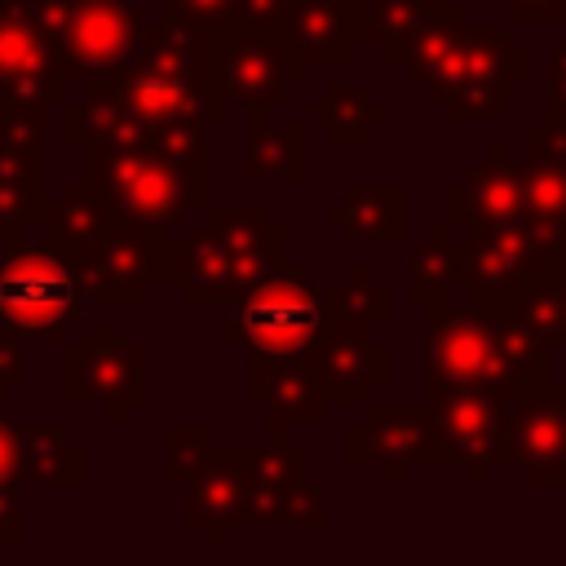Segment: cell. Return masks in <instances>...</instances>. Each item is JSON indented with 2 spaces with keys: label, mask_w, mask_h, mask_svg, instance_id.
I'll use <instances>...</instances> for the list:
<instances>
[{
  "label": "cell",
  "mask_w": 566,
  "mask_h": 566,
  "mask_svg": "<svg viewBox=\"0 0 566 566\" xmlns=\"http://www.w3.org/2000/svg\"><path fill=\"white\" fill-rule=\"evenodd\" d=\"M385 119H389V106L345 80H327L323 93L305 106V124H318L332 146H363L367 133Z\"/></svg>",
  "instance_id": "f1b7e54d"
},
{
  "label": "cell",
  "mask_w": 566,
  "mask_h": 566,
  "mask_svg": "<svg viewBox=\"0 0 566 566\" xmlns=\"http://www.w3.org/2000/svg\"><path fill=\"white\" fill-rule=\"evenodd\" d=\"M287 256V226L265 203H217L177 239V287L190 305H230Z\"/></svg>",
  "instance_id": "7a4b0ae2"
},
{
  "label": "cell",
  "mask_w": 566,
  "mask_h": 566,
  "mask_svg": "<svg viewBox=\"0 0 566 566\" xmlns=\"http://www.w3.org/2000/svg\"><path fill=\"white\" fill-rule=\"evenodd\" d=\"M62 402L97 407L111 429L128 411L146 407V345L124 323H88L75 340H62Z\"/></svg>",
  "instance_id": "9c48e42d"
},
{
  "label": "cell",
  "mask_w": 566,
  "mask_h": 566,
  "mask_svg": "<svg viewBox=\"0 0 566 566\" xmlns=\"http://www.w3.org/2000/svg\"><path fill=\"white\" fill-rule=\"evenodd\" d=\"M208 429L203 424H168L164 429V482L168 486H186L195 478V469L203 464L208 451Z\"/></svg>",
  "instance_id": "836d02e7"
},
{
  "label": "cell",
  "mask_w": 566,
  "mask_h": 566,
  "mask_svg": "<svg viewBox=\"0 0 566 566\" xmlns=\"http://www.w3.org/2000/svg\"><path fill=\"white\" fill-rule=\"evenodd\" d=\"M345 460L354 469L376 464L389 486H407L420 464H447V447L438 438L433 411L420 402L367 407L358 424L345 433Z\"/></svg>",
  "instance_id": "5bb4252c"
},
{
  "label": "cell",
  "mask_w": 566,
  "mask_h": 566,
  "mask_svg": "<svg viewBox=\"0 0 566 566\" xmlns=\"http://www.w3.org/2000/svg\"><path fill=\"white\" fill-rule=\"evenodd\" d=\"M323 305H327V314L354 318L363 327L389 323V292H385V283L371 279V270L363 261H349L345 279L332 283V287H323Z\"/></svg>",
  "instance_id": "1f68e13d"
},
{
  "label": "cell",
  "mask_w": 566,
  "mask_h": 566,
  "mask_svg": "<svg viewBox=\"0 0 566 566\" xmlns=\"http://www.w3.org/2000/svg\"><path fill=\"white\" fill-rule=\"evenodd\" d=\"M526 84V44L509 40V22H464L451 57L424 84L451 124L509 119V88Z\"/></svg>",
  "instance_id": "52a82bcc"
},
{
  "label": "cell",
  "mask_w": 566,
  "mask_h": 566,
  "mask_svg": "<svg viewBox=\"0 0 566 566\" xmlns=\"http://www.w3.org/2000/svg\"><path fill=\"white\" fill-rule=\"evenodd\" d=\"M310 451L287 438H270L248 447L239 526H323L327 500L323 486L305 478Z\"/></svg>",
  "instance_id": "7c38bea8"
},
{
  "label": "cell",
  "mask_w": 566,
  "mask_h": 566,
  "mask_svg": "<svg viewBox=\"0 0 566 566\" xmlns=\"http://www.w3.org/2000/svg\"><path fill=\"white\" fill-rule=\"evenodd\" d=\"M429 0H354V31L367 44H380L385 57L411 35Z\"/></svg>",
  "instance_id": "d6a6232c"
},
{
  "label": "cell",
  "mask_w": 566,
  "mask_h": 566,
  "mask_svg": "<svg viewBox=\"0 0 566 566\" xmlns=\"http://www.w3.org/2000/svg\"><path fill=\"white\" fill-rule=\"evenodd\" d=\"M243 469H248V447L208 442L203 464L186 482V522L199 526L208 544H226V531L239 526Z\"/></svg>",
  "instance_id": "7402d4cb"
},
{
  "label": "cell",
  "mask_w": 566,
  "mask_h": 566,
  "mask_svg": "<svg viewBox=\"0 0 566 566\" xmlns=\"http://www.w3.org/2000/svg\"><path fill=\"white\" fill-rule=\"evenodd\" d=\"M199 57L208 88L226 106H243V111L283 106L287 93L310 80L305 57L287 44L283 27L248 22L239 13L199 27Z\"/></svg>",
  "instance_id": "3957f363"
},
{
  "label": "cell",
  "mask_w": 566,
  "mask_h": 566,
  "mask_svg": "<svg viewBox=\"0 0 566 566\" xmlns=\"http://www.w3.org/2000/svg\"><path fill=\"white\" fill-rule=\"evenodd\" d=\"M557 22H566V0H562V13H557Z\"/></svg>",
  "instance_id": "7bdbcfd3"
},
{
  "label": "cell",
  "mask_w": 566,
  "mask_h": 566,
  "mask_svg": "<svg viewBox=\"0 0 566 566\" xmlns=\"http://www.w3.org/2000/svg\"><path fill=\"white\" fill-rule=\"evenodd\" d=\"M283 35L305 57V66H340L358 40L354 0H292Z\"/></svg>",
  "instance_id": "cb8c5ba5"
},
{
  "label": "cell",
  "mask_w": 566,
  "mask_h": 566,
  "mask_svg": "<svg viewBox=\"0 0 566 566\" xmlns=\"http://www.w3.org/2000/svg\"><path fill=\"white\" fill-rule=\"evenodd\" d=\"M305 128L310 124H265V111H248V133H243V181L265 186V181H287L305 186Z\"/></svg>",
  "instance_id": "d4e9b609"
},
{
  "label": "cell",
  "mask_w": 566,
  "mask_h": 566,
  "mask_svg": "<svg viewBox=\"0 0 566 566\" xmlns=\"http://www.w3.org/2000/svg\"><path fill=\"white\" fill-rule=\"evenodd\" d=\"M93 88H102L159 133H208L230 115V106L203 80L199 27L172 13L146 18L133 57Z\"/></svg>",
  "instance_id": "6da1fadb"
},
{
  "label": "cell",
  "mask_w": 566,
  "mask_h": 566,
  "mask_svg": "<svg viewBox=\"0 0 566 566\" xmlns=\"http://www.w3.org/2000/svg\"><path fill=\"white\" fill-rule=\"evenodd\" d=\"M44 119H49V115L0 106V146H4V150H18V155L44 159Z\"/></svg>",
  "instance_id": "e575fe53"
},
{
  "label": "cell",
  "mask_w": 566,
  "mask_h": 566,
  "mask_svg": "<svg viewBox=\"0 0 566 566\" xmlns=\"http://www.w3.org/2000/svg\"><path fill=\"white\" fill-rule=\"evenodd\" d=\"M40 31L57 44L71 88L111 80L137 49L146 9L137 0H31Z\"/></svg>",
  "instance_id": "ba28073f"
},
{
  "label": "cell",
  "mask_w": 566,
  "mask_h": 566,
  "mask_svg": "<svg viewBox=\"0 0 566 566\" xmlns=\"http://www.w3.org/2000/svg\"><path fill=\"white\" fill-rule=\"evenodd\" d=\"M71 93L57 44L40 31L31 0H0V106L49 115Z\"/></svg>",
  "instance_id": "4fadbf2b"
},
{
  "label": "cell",
  "mask_w": 566,
  "mask_h": 566,
  "mask_svg": "<svg viewBox=\"0 0 566 566\" xmlns=\"http://www.w3.org/2000/svg\"><path fill=\"white\" fill-rule=\"evenodd\" d=\"M464 22H469V4L464 0H429L424 13H420V22L411 27V35L389 53V62L402 66L407 80L424 88L433 80V71L451 57Z\"/></svg>",
  "instance_id": "83f0119b"
},
{
  "label": "cell",
  "mask_w": 566,
  "mask_h": 566,
  "mask_svg": "<svg viewBox=\"0 0 566 566\" xmlns=\"http://www.w3.org/2000/svg\"><path fill=\"white\" fill-rule=\"evenodd\" d=\"M106 221H111V212L102 208V199L88 190L84 177L71 181V186L57 195V203H44V217H40V226H44V243H53V248L66 252V256L84 252L88 239H93Z\"/></svg>",
  "instance_id": "4dcf8cb0"
},
{
  "label": "cell",
  "mask_w": 566,
  "mask_h": 566,
  "mask_svg": "<svg viewBox=\"0 0 566 566\" xmlns=\"http://www.w3.org/2000/svg\"><path fill=\"white\" fill-rule=\"evenodd\" d=\"M548 119H566V40L548 57Z\"/></svg>",
  "instance_id": "f35d334b"
},
{
  "label": "cell",
  "mask_w": 566,
  "mask_h": 566,
  "mask_svg": "<svg viewBox=\"0 0 566 566\" xmlns=\"http://www.w3.org/2000/svg\"><path fill=\"white\" fill-rule=\"evenodd\" d=\"M447 221L455 230H486V226H513L526 221L522 199V168L513 164L504 142H491L486 159L473 164L460 181L447 186Z\"/></svg>",
  "instance_id": "ffe728a7"
},
{
  "label": "cell",
  "mask_w": 566,
  "mask_h": 566,
  "mask_svg": "<svg viewBox=\"0 0 566 566\" xmlns=\"http://www.w3.org/2000/svg\"><path fill=\"white\" fill-rule=\"evenodd\" d=\"M0 486H22L18 455H13V424H4V416H0Z\"/></svg>",
  "instance_id": "60d3db41"
},
{
  "label": "cell",
  "mask_w": 566,
  "mask_h": 566,
  "mask_svg": "<svg viewBox=\"0 0 566 566\" xmlns=\"http://www.w3.org/2000/svg\"><path fill=\"white\" fill-rule=\"evenodd\" d=\"M243 398L265 411L270 438H287V424L323 429L332 416V394L318 380V371L305 358L283 363H248L243 371Z\"/></svg>",
  "instance_id": "d6986e66"
},
{
  "label": "cell",
  "mask_w": 566,
  "mask_h": 566,
  "mask_svg": "<svg viewBox=\"0 0 566 566\" xmlns=\"http://www.w3.org/2000/svg\"><path fill=\"white\" fill-rule=\"evenodd\" d=\"M292 0H234V13L248 22H265V27H283Z\"/></svg>",
  "instance_id": "ab89813d"
},
{
  "label": "cell",
  "mask_w": 566,
  "mask_h": 566,
  "mask_svg": "<svg viewBox=\"0 0 566 566\" xmlns=\"http://www.w3.org/2000/svg\"><path fill=\"white\" fill-rule=\"evenodd\" d=\"M332 230L363 243H407L411 239V190L402 181H349L340 199L323 208Z\"/></svg>",
  "instance_id": "603a6c76"
},
{
  "label": "cell",
  "mask_w": 566,
  "mask_h": 566,
  "mask_svg": "<svg viewBox=\"0 0 566 566\" xmlns=\"http://www.w3.org/2000/svg\"><path fill=\"white\" fill-rule=\"evenodd\" d=\"M305 363L332 394V407H363L376 385L389 380V345L371 336V327L327 314L323 332L305 349Z\"/></svg>",
  "instance_id": "e0dca14e"
},
{
  "label": "cell",
  "mask_w": 566,
  "mask_h": 566,
  "mask_svg": "<svg viewBox=\"0 0 566 566\" xmlns=\"http://www.w3.org/2000/svg\"><path fill=\"white\" fill-rule=\"evenodd\" d=\"M22 544H27L22 486H0V548H22Z\"/></svg>",
  "instance_id": "d590c367"
},
{
  "label": "cell",
  "mask_w": 566,
  "mask_h": 566,
  "mask_svg": "<svg viewBox=\"0 0 566 566\" xmlns=\"http://www.w3.org/2000/svg\"><path fill=\"white\" fill-rule=\"evenodd\" d=\"M424 385H482L504 389L500 310L482 292H460L429 305L424 332Z\"/></svg>",
  "instance_id": "8fae6325"
},
{
  "label": "cell",
  "mask_w": 566,
  "mask_h": 566,
  "mask_svg": "<svg viewBox=\"0 0 566 566\" xmlns=\"http://www.w3.org/2000/svg\"><path fill=\"white\" fill-rule=\"evenodd\" d=\"M44 203H49L44 159L0 146V248L18 243L31 226H40Z\"/></svg>",
  "instance_id": "f546056e"
},
{
  "label": "cell",
  "mask_w": 566,
  "mask_h": 566,
  "mask_svg": "<svg viewBox=\"0 0 566 566\" xmlns=\"http://www.w3.org/2000/svg\"><path fill=\"white\" fill-rule=\"evenodd\" d=\"M526 221L539 226L557 248H566V119L526 124V164H522Z\"/></svg>",
  "instance_id": "44dd1931"
},
{
  "label": "cell",
  "mask_w": 566,
  "mask_h": 566,
  "mask_svg": "<svg viewBox=\"0 0 566 566\" xmlns=\"http://www.w3.org/2000/svg\"><path fill=\"white\" fill-rule=\"evenodd\" d=\"M323 323H327L323 287L310 279L301 261L287 256L226 305V340L243 349L248 363L305 358Z\"/></svg>",
  "instance_id": "5b68a950"
},
{
  "label": "cell",
  "mask_w": 566,
  "mask_h": 566,
  "mask_svg": "<svg viewBox=\"0 0 566 566\" xmlns=\"http://www.w3.org/2000/svg\"><path fill=\"white\" fill-rule=\"evenodd\" d=\"M566 248H557L539 226L513 221V226H486L464 234V274L460 292H509L517 287L535 265L562 261Z\"/></svg>",
  "instance_id": "ac0fdd59"
},
{
  "label": "cell",
  "mask_w": 566,
  "mask_h": 566,
  "mask_svg": "<svg viewBox=\"0 0 566 566\" xmlns=\"http://www.w3.org/2000/svg\"><path fill=\"white\" fill-rule=\"evenodd\" d=\"M18 482L22 486H80L88 478V455L57 424H22L13 429Z\"/></svg>",
  "instance_id": "4316f807"
},
{
  "label": "cell",
  "mask_w": 566,
  "mask_h": 566,
  "mask_svg": "<svg viewBox=\"0 0 566 566\" xmlns=\"http://www.w3.org/2000/svg\"><path fill=\"white\" fill-rule=\"evenodd\" d=\"M562 318H566V270H562Z\"/></svg>",
  "instance_id": "b9f144b4"
},
{
  "label": "cell",
  "mask_w": 566,
  "mask_h": 566,
  "mask_svg": "<svg viewBox=\"0 0 566 566\" xmlns=\"http://www.w3.org/2000/svg\"><path fill=\"white\" fill-rule=\"evenodd\" d=\"M504 464L531 486H566V389L553 380L504 389Z\"/></svg>",
  "instance_id": "2e32d148"
},
{
  "label": "cell",
  "mask_w": 566,
  "mask_h": 566,
  "mask_svg": "<svg viewBox=\"0 0 566 566\" xmlns=\"http://www.w3.org/2000/svg\"><path fill=\"white\" fill-rule=\"evenodd\" d=\"M84 181L111 212V221L181 230L208 199V172L181 168L172 155L142 150H84Z\"/></svg>",
  "instance_id": "277c9868"
},
{
  "label": "cell",
  "mask_w": 566,
  "mask_h": 566,
  "mask_svg": "<svg viewBox=\"0 0 566 566\" xmlns=\"http://www.w3.org/2000/svg\"><path fill=\"white\" fill-rule=\"evenodd\" d=\"M460 274H464V230H455L451 221L424 226V234L411 243L407 256V301L429 310L460 287Z\"/></svg>",
  "instance_id": "484cf974"
},
{
  "label": "cell",
  "mask_w": 566,
  "mask_h": 566,
  "mask_svg": "<svg viewBox=\"0 0 566 566\" xmlns=\"http://www.w3.org/2000/svg\"><path fill=\"white\" fill-rule=\"evenodd\" d=\"M84 292L75 261L53 243L0 248V332L27 345H62L80 327Z\"/></svg>",
  "instance_id": "8992f818"
},
{
  "label": "cell",
  "mask_w": 566,
  "mask_h": 566,
  "mask_svg": "<svg viewBox=\"0 0 566 566\" xmlns=\"http://www.w3.org/2000/svg\"><path fill=\"white\" fill-rule=\"evenodd\" d=\"M424 407L433 411L447 464H460L473 486L491 482L504 464V398L482 385H429Z\"/></svg>",
  "instance_id": "9a60e30c"
},
{
  "label": "cell",
  "mask_w": 566,
  "mask_h": 566,
  "mask_svg": "<svg viewBox=\"0 0 566 566\" xmlns=\"http://www.w3.org/2000/svg\"><path fill=\"white\" fill-rule=\"evenodd\" d=\"M164 13H172L190 27H212L234 13V0H164Z\"/></svg>",
  "instance_id": "8d00e7d4"
},
{
  "label": "cell",
  "mask_w": 566,
  "mask_h": 566,
  "mask_svg": "<svg viewBox=\"0 0 566 566\" xmlns=\"http://www.w3.org/2000/svg\"><path fill=\"white\" fill-rule=\"evenodd\" d=\"M71 261L80 292L106 305H146L155 283L177 287V239L155 226L106 221Z\"/></svg>",
  "instance_id": "30bf717a"
},
{
  "label": "cell",
  "mask_w": 566,
  "mask_h": 566,
  "mask_svg": "<svg viewBox=\"0 0 566 566\" xmlns=\"http://www.w3.org/2000/svg\"><path fill=\"white\" fill-rule=\"evenodd\" d=\"M500 4H504V18L509 22H535V27H548L562 13V0H500Z\"/></svg>",
  "instance_id": "74e56055"
}]
</instances>
